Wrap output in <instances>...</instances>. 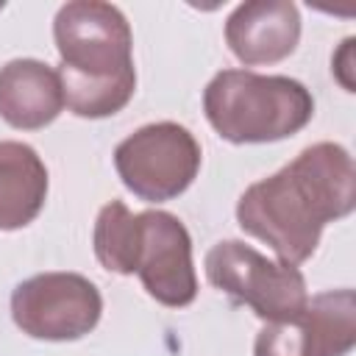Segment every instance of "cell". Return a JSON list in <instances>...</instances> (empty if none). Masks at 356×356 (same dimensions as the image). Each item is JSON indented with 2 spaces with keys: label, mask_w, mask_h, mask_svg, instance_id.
<instances>
[{
  "label": "cell",
  "mask_w": 356,
  "mask_h": 356,
  "mask_svg": "<svg viewBox=\"0 0 356 356\" xmlns=\"http://www.w3.org/2000/svg\"><path fill=\"white\" fill-rule=\"evenodd\" d=\"M58 72L39 58H14L0 67V117L19 131H39L64 111Z\"/></svg>",
  "instance_id": "10"
},
{
  "label": "cell",
  "mask_w": 356,
  "mask_h": 356,
  "mask_svg": "<svg viewBox=\"0 0 356 356\" xmlns=\"http://www.w3.org/2000/svg\"><path fill=\"white\" fill-rule=\"evenodd\" d=\"M300 42V14L289 0L239 3L225 19V44L245 67L275 64L295 53Z\"/></svg>",
  "instance_id": "9"
},
{
  "label": "cell",
  "mask_w": 356,
  "mask_h": 356,
  "mask_svg": "<svg viewBox=\"0 0 356 356\" xmlns=\"http://www.w3.org/2000/svg\"><path fill=\"white\" fill-rule=\"evenodd\" d=\"M356 345L353 289H328L286 320L267 323L253 342V356H345Z\"/></svg>",
  "instance_id": "8"
},
{
  "label": "cell",
  "mask_w": 356,
  "mask_h": 356,
  "mask_svg": "<svg viewBox=\"0 0 356 356\" xmlns=\"http://www.w3.org/2000/svg\"><path fill=\"white\" fill-rule=\"evenodd\" d=\"M206 278L236 306H250L264 323H278L309 300L306 278L295 264L267 259L239 239H222L206 253Z\"/></svg>",
  "instance_id": "5"
},
{
  "label": "cell",
  "mask_w": 356,
  "mask_h": 356,
  "mask_svg": "<svg viewBox=\"0 0 356 356\" xmlns=\"http://www.w3.org/2000/svg\"><path fill=\"white\" fill-rule=\"evenodd\" d=\"M203 111L225 142L264 145L303 131L314 117V97L289 75L222 70L203 89Z\"/></svg>",
  "instance_id": "4"
},
{
  "label": "cell",
  "mask_w": 356,
  "mask_h": 356,
  "mask_svg": "<svg viewBox=\"0 0 356 356\" xmlns=\"http://www.w3.org/2000/svg\"><path fill=\"white\" fill-rule=\"evenodd\" d=\"M47 200V167L39 153L6 139L0 142V231L31 225Z\"/></svg>",
  "instance_id": "11"
},
{
  "label": "cell",
  "mask_w": 356,
  "mask_h": 356,
  "mask_svg": "<svg viewBox=\"0 0 356 356\" xmlns=\"http://www.w3.org/2000/svg\"><path fill=\"white\" fill-rule=\"evenodd\" d=\"M200 145L178 122H150L114 147V167L128 192L145 203H164L184 195L200 172Z\"/></svg>",
  "instance_id": "6"
},
{
  "label": "cell",
  "mask_w": 356,
  "mask_h": 356,
  "mask_svg": "<svg viewBox=\"0 0 356 356\" xmlns=\"http://www.w3.org/2000/svg\"><path fill=\"white\" fill-rule=\"evenodd\" d=\"M100 289L81 273H39L19 281L11 292V317L33 339H81L100 323Z\"/></svg>",
  "instance_id": "7"
},
{
  "label": "cell",
  "mask_w": 356,
  "mask_h": 356,
  "mask_svg": "<svg viewBox=\"0 0 356 356\" xmlns=\"http://www.w3.org/2000/svg\"><path fill=\"white\" fill-rule=\"evenodd\" d=\"M356 206V170L350 153L337 142L303 147L286 167L250 184L236 203V222L261 239L278 261L312 259L328 222L348 217Z\"/></svg>",
  "instance_id": "1"
},
{
  "label": "cell",
  "mask_w": 356,
  "mask_h": 356,
  "mask_svg": "<svg viewBox=\"0 0 356 356\" xmlns=\"http://www.w3.org/2000/svg\"><path fill=\"white\" fill-rule=\"evenodd\" d=\"M92 248L108 273H136L145 292L161 306L184 309L197 298L192 236L170 211L131 214L122 200H111L97 211Z\"/></svg>",
  "instance_id": "3"
},
{
  "label": "cell",
  "mask_w": 356,
  "mask_h": 356,
  "mask_svg": "<svg viewBox=\"0 0 356 356\" xmlns=\"http://www.w3.org/2000/svg\"><path fill=\"white\" fill-rule=\"evenodd\" d=\"M64 103L75 117L103 120L136 92L134 33L125 14L100 0L64 3L53 19Z\"/></svg>",
  "instance_id": "2"
}]
</instances>
